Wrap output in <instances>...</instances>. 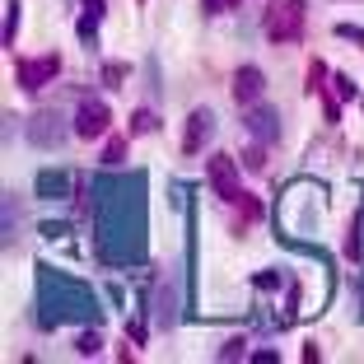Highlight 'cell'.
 Wrapping results in <instances>:
<instances>
[{
	"instance_id": "obj_1",
	"label": "cell",
	"mask_w": 364,
	"mask_h": 364,
	"mask_svg": "<svg viewBox=\"0 0 364 364\" xmlns=\"http://www.w3.org/2000/svg\"><path fill=\"white\" fill-rule=\"evenodd\" d=\"M89 215H94V257L112 271L145 267L150 257V201H145V168L94 173L89 182Z\"/></svg>"
},
{
	"instance_id": "obj_2",
	"label": "cell",
	"mask_w": 364,
	"mask_h": 364,
	"mask_svg": "<svg viewBox=\"0 0 364 364\" xmlns=\"http://www.w3.org/2000/svg\"><path fill=\"white\" fill-rule=\"evenodd\" d=\"M33 304H38V327H98L103 309L98 294L70 271H56L47 262L33 267Z\"/></svg>"
},
{
	"instance_id": "obj_3",
	"label": "cell",
	"mask_w": 364,
	"mask_h": 364,
	"mask_svg": "<svg viewBox=\"0 0 364 364\" xmlns=\"http://www.w3.org/2000/svg\"><path fill=\"white\" fill-rule=\"evenodd\" d=\"M304 28H309V10H304V0H276V5L262 14V33H267L276 47L304 43Z\"/></svg>"
},
{
	"instance_id": "obj_4",
	"label": "cell",
	"mask_w": 364,
	"mask_h": 364,
	"mask_svg": "<svg viewBox=\"0 0 364 364\" xmlns=\"http://www.w3.org/2000/svg\"><path fill=\"white\" fill-rule=\"evenodd\" d=\"M56 75H61V56H56V52L19 56V61H14V85H19L23 94H38V89L56 85Z\"/></svg>"
},
{
	"instance_id": "obj_5",
	"label": "cell",
	"mask_w": 364,
	"mask_h": 364,
	"mask_svg": "<svg viewBox=\"0 0 364 364\" xmlns=\"http://www.w3.org/2000/svg\"><path fill=\"white\" fill-rule=\"evenodd\" d=\"M23 136H28V145H38V150H61L65 136H75V127H65L61 112H33V117L23 122Z\"/></svg>"
},
{
	"instance_id": "obj_6",
	"label": "cell",
	"mask_w": 364,
	"mask_h": 364,
	"mask_svg": "<svg viewBox=\"0 0 364 364\" xmlns=\"http://www.w3.org/2000/svg\"><path fill=\"white\" fill-rule=\"evenodd\" d=\"M205 182H210V192L220 196V201H229V205L243 196V178H238L234 154H210V159H205Z\"/></svg>"
},
{
	"instance_id": "obj_7",
	"label": "cell",
	"mask_w": 364,
	"mask_h": 364,
	"mask_svg": "<svg viewBox=\"0 0 364 364\" xmlns=\"http://www.w3.org/2000/svg\"><path fill=\"white\" fill-rule=\"evenodd\" d=\"M70 127H75L80 140H98V136H107V127H112V107H107L103 98H80Z\"/></svg>"
},
{
	"instance_id": "obj_8",
	"label": "cell",
	"mask_w": 364,
	"mask_h": 364,
	"mask_svg": "<svg viewBox=\"0 0 364 364\" xmlns=\"http://www.w3.org/2000/svg\"><path fill=\"white\" fill-rule=\"evenodd\" d=\"M215 127H220V122H215L210 107H192V112H187V127H182V154H201L215 140Z\"/></svg>"
},
{
	"instance_id": "obj_9",
	"label": "cell",
	"mask_w": 364,
	"mask_h": 364,
	"mask_svg": "<svg viewBox=\"0 0 364 364\" xmlns=\"http://www.w3.org/2000/svg\"><path fill=\"white\" fill-rule=\"evenodd\" d=\"M243 127H247V136H252V140L276 145V140H280V112H276V107H267V103H252V107H243Z\"/></svg>"
},
{
	"instance_id": "obj_10",
	"label": "cell",
	"mask_w": 364,
	"mask_h": 364,
	"mask_svg": "<svg viewBox=\"0 0 364 364\" xmlns=\"http://www.w3.org/2000/svg\"><path fill=\"white\" fill-rule=\"evenodd\" d=\"M229 94H234L238 107L262 103V94H267V75H262V65H238V70H234V85H229Z\"/></svg>"
},
{
	"instance_id": "obj_11",
	"label": "cell",
	"mask_w": 364,
	"mask_h": 364,
	"mask_svg": "<svg viewBox=\"0 0 364 364\" xmlns=\"http://www.w3.org/2000/svg\"><path fill=\"white\" fill-rule=\"evenodd\" d=\"M70 187H75V178H70L65 168H43L38 178H33V192L43 196V201H65Z\"/></svg>"
},
{
	"instance_id": "obj_12",
	"label": "cell",
	"mask_w": 364,
	"mask_h": 364,
	"mask_svg": "<svg viewBox=\"0 0 364 364\" xmlns=\"http://www.w3.org/2000/svg\"><path fill=\"white\" fill-rule=\"evenodd\" d=\"M98 23H103V10H80V19H75V38L89 52L98 47Z\"/></svg>"
},
{
	"instance_id": "obj_13",
	"label": "cell",
	"mask_w": 364,
	"mask_h": 364,
	"mask_svg": "<svg viewBox=\"0 0 364 364\" xmlns=\"http://www.w3.org/2000/svg\"><path fill=\"white\" fill-rule=\"evenodd\" d=\"M19 23H23V0H5V47H14V38H19Z\"/></svg>"
},
{
	"instance_id": "obj_14",
	"label": "cell",
	"mask_w": 364,
	"mask_h": 364,
	"mask_svg": "<svg viewBox=\"0 0 364 364\" xmlns=\"http://www.w3.org/2000/svg\"><path fill=\"white\" fill-rule=\"evenodd\" d=\"M159 131V112L154 107H136L131 112V136H154Z\"/></svg>"
},
{
	"instance_id": "obj_15",
	"label": "cell",
	"mask_w": 364,
	"mask_h": 364,
	"mask_svg": "<svg viewBox=\"0 0 364 364\" xmlns=\"http://www.w3.org/2000/svg\"><path fill=\"white\" fill-rule=\"evenodd\" d=\"M75 355H85V360L103 355V336H98V327H85V332L75 336Z\"/></svg>"
},
{
	"instance_id": "obj_16",
	"label": "cell",
	"mask_w": 364,
	"mask_h": 364,
	"mask_svg": "<svg viewBox=\"0 0 364 364\" xmlns=\"http://www.w3.org/2000/svg\"><path fill=\"white\" fill-rule=\"evenodd\" d=\"M122 164H127V140L112 136V140L103 145V168H122Z\"/></svg>"
},
{
	"instance_id": "obj_17",
	"label": "cell",
	"mask_w": 364,
	"mask_h": 364,
	"mask_svg": "<svg viewBox=\"0 0 364 364\" xmlns=\"http://www.w3.org/2000/svg\"><path fill=\"white\" fill-rule=\"evenodd\" d=\"M234 205H238V215H243V225H257V220H262V201L252 192H243Z\"/></svg>"
},
{
	"instance_id": "obj_18",
	"label": "cell",
	"mask_w": 364,
	"mask_h": 364,
	"mask_svg": "<svg viewBox=\"0 0 364 364\" xmlns=\"http://www.w3.org/2000/svg\"><path fill=\"white\" fill-rule=\"evenodd\" d=\"M127 75H131V70H127L122 61H107V65H103V85H107V89H122V85H127Z\"/></svg>"
},
{
	"instance_id": "obj_19",
	"label": "cell",
	"mask_w": 364,
	"mask_h": 364,
	"mask_svg": "<svg viewBox=\"0 0 364 364\" xmlns=\"http://www.w3.org/2000/svg\"><path fill=\"white\" fill-rule=\"evenodd\" d=\"M304 89H309V94H322V89H327V65L322 61H309V85Z\"/></svg>"
},
{
	"instance_id": "obj_20",
	"label": "cell",
	"mask_w": 364,
	"mask_h": 364,
	"mask_svg": "<svg viewBox=\"0 0 364 364\" xmlns=\"http://www.w3.org/2000/svg\"><path fill=\"white\" fill-rule=\"evenodd\" d=\"M243 164L252 173H262V168H267V145H262V140H257V145H247V150H243Z\"/></svg>"
},
{
	"instance_id": "obj_21",
	"label": "cell",
	"mask_w": 364,
	"mask_h": 364,
	"mask_svg": "<svg viewBox=\"0 0 364 364\" xmlns=\"http://www.w3.org/2000/svg\"><path fill=\"white\" fill-rule=\"evenodd\" d=\"M332 85H336V98H341V103H350V98H355V94H360V85H355V80H350V75H336V80H332Z\"/></svg>"
},
{
	"instance_id": "obj_22",
	"label": "cell",
	"mask_w": 364,
	"mask_h": 364,
	"mask_svg": "<svg viewBox=\"0 0 364 364\" xmlns=\"http://www.w3.org/2000/svg\"><path fill=\"white\" fill-rule=\"evenodd\" d=\"M336 38H346V43L364 47V28H360V23H336Z\"/></svg>"
},
{
	"instance_id": "obj_23",
	"label": "cell",
	"mask_w": 364,
	"mask_h": 364,
	"mask_svg": "<svg viewBox=\"0 0 364 364\" xmlns=\"http://www.w3.org/2000/svg\"><path fill=\"white\" fill-rule=\"evenodd\" d=\"M14 243V192H5V247Z\"/></svg>"
},
{
	"instance_id": "obj_24",
	"label": "cell",
	"mask_w": 364,
	"mask_h": 364,
	"mask_svg": "<svg viewBox=\"0 0 364 364\" xmlns=\"http://www.w3.org/2000/svg\"><path fill=\"white\" fill-rule=\"evenodd\" d=\"M201 10L205 14H229V10H238V0H201Z\"/></svg>"
},
{
	"instance_id": "obj_25",
	"label": "cell",
	"mask_w": 364,
	"mask_h": 364,
	"mask_svg": "<svg viewBox=\"0 0 364 364\" xmlns=\"http://www.w3.org/2000/svg\"><path fill=\"white\" fill-rule=\"evenodd\" d=\"M238 355H247V341H243V336H234V341H225V350H220V360H238Z\"/></svg>"
},
{
	"instance_id": "obj_26",
	"label": "cell",
	"mask_w": 364,
	"mask_h": 364,
	"mask_svg": "<svg viewBox=\"0 0 364 364\" xmlns=\"http://www.w3.org/2000/svg\"><path fill=\"white\" fill-rule=\"evenodd\" d=\"M70 234V225H61V220H43V238H65Z\"/></svg>"
},
{
	"instance_id": "obj_27",
	"label": "cell",
	"mask_w": 364,
	"mask_h": 364,
	"mask_svg": "<svg viewBox=\"0 0 364 364\" xmlns=\"http://www.w3.org/2000/svg\"><path fill=\"white\" fill-rule=\"evenodd\" d=\"M247 360H257V364H276L280 355H276V350H252V355H247Z\"/></svg>"
},
{
	"instance_id": "obj_28",
	"label": "cell",
	"mask_w": 364,
	"mask_h": 364,
	"mask_svg": "<svg viewBox=\"0 0 364 364\" xmlns=\"http://www.w3.org/2000/svg\"><path fill=\"white\" fill-rule=\"evenodd\" d=\"M140 5H145V0H140Z\"/></svg>"
}]
</instances>
